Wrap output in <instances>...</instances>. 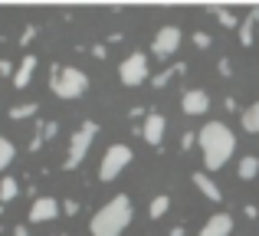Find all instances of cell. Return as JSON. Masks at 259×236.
<instances>
[{
	"label": "cell",
	"instance_id": "1",
	"mask_svg": "<svg viewBox=\"0 0 259 236\" xmlns=\"http://www.w3.org/2000/svg\"><path fill=\"white\" fill-rule=\"evenodd\" d=\"M197 145L203 151V167L207 171H220L236 151V134L230 131L223 121H207L197 131Z\"/></svg>",
	"mask_w": 259,
	"mask_h": 236
},
{
	"label": "cell",
	"instance_id": "2",
	"mask_svg": "<svg viewBox=\"0 0 259 236\" xmlns=\"http://www.w3.org/2000/svg\"><path fill=\"white\" fill-rule=\"evenodd\" d=\"M135 220V207H132V197L125 194H115L105 207L95 210V217L89 220V233L92 236H121L125 226Z\"/></svg>",
	"mask_w": 259,
	"mask_h": 236
},
{
	"label": "cell",
	"instance_id": "3",
	"mask_svg": "<svg viewBox=\"0 0 259 236\" xmlns=\"http://www.w3.org/2000/svg\"><path fill=\"white\" fill-rule=\"evenodd\" d=\"M50 89H53V96L72 102V99L85 96L89 76L82 69H76V66H53V69H50Z\"/></svg>",
	"mask_w": 259,
	"mask_h": 236
},
{
	"label": "cell",
	"instance_id": "4",
	"mask_svg": "<svg viewBox=\"0 0 259 236\" xmlns=\"http://www.w3.org/2000/svg\"><path fill=\"white\" fill-rule=\"evenodd\" d=\"M95 134H99V125H95L92 118H85L82 125H79V131H72V141H69V151H66V161H63V171H76V167H82L89 148H92Z\"/></svg>",
	"mask_w": 259,
	"mask_h": 236
},
{
	"label": "cell",
	"instance_id": "5",
	"mask_svg": "<svg viewBox=\"0 0 259 236\" xmlns=\"http://www.w3.org/2000/svg\"><path fill=\"white\" fill-rule=\"evenodd\" d=\"M132 158H135V154H132L128 145H112L105 151V158H102V164H99V177L102 180H115L128 164H132Z\"/></svg>",
	"mask_w": 259,
	"mask_h": 236
},
{
	"label": "cell",
	"instance_id": "6",
	"mask_svg": "<svg viewBox=\"0 0 259 236\" xmlns=\"http://www.w3.org/2000/svg\"><path fill=\"white\" fill-rule=\"evenodd\" d=\"M118 79L125 89H135V85H141L148 79V56L145 53H132L128 59H121L118 63Z\"/></svg>",
	"mask_w": 259,
	"mask_h": 236
},
{
	"label": "cell",
	"instance_id": "7",
	"mask_svg": "<svg viewBox=\"0 0 259 236\" xmlns=\"http://www.w3.org/2000/svg\"><path fill=\"white\" fill-rule=\"evenodd\" d=\"M181 26H174V23H167V26H161L158 33H154V39H151V56L154 59H171L177 50H181Z\"/></svg>",
	"mask_w": 259,
	"mask_h": 236
},
{
	"label": "cell",
	"instance_id": "8",
	"mask_svg": "<svg viewBox=\"0 0 259 236\" xmlns=\"http://www.w3.org/2000/svg\"><path fill=\"white\" fill-rule=\"evenodd\" d=\"M164 131H167V118L161 115V112H148L145 121H141V128H138V134H141V138H145L151 148H161Z\"/></svg>",
	"mask_w": 259,
	"mask_h": 236
},
{
	"label": "cell",
	"instance_id": "9",
	"mask_svg": "<svg viewBox=\"0 0 259 236\" xmlns=\"http://www.w3.org/2000/svg\"><path fill=\"white\" fill-rule=\"evenodd\" d=\"M59 200L56 197H33V204H30V223H50V220H56L59 217Z\"/></svg>",
	"mask_w": 259,
	"mask_h": 236
},
{
	"label": "cell",
	"instance_id": "10",
	"mask_svg": "<svg viewBox=\"0 0 259 236\" xmlns=\"http://www.w3.org/2000/svg\"><path fill=\"white\" fill-rule=\"evenodd\" d=\"M181 109H184V115H203L210 109V96L203 89H187L181 96Z\"/></svg>",
	"mask_w": 259,
	"mask_h": 236
},
{
	"label": "cell",
	"instance_id": "11",
	"mask_svg": "<svg viewBox=\"0 0 259 236\" xmlns=\"http://www.w3.org/2000/svg\"><path fill=\"white\" fill-rule=\"evenodd\" d=\"M230 233H233V217H230V213H213V217L200 226L197 236H230Z\"/></svg>",
	"mask_w": 259,
	"mask_h": 236
},
{
	"label": "cell",
	"instance_id": "12",
	"mask_svg": "<svg viewBox=\"0 0 259 236\" xmlns=\"http://www.w3.org/2000/svg\"><path fill=\"white\" fill-rule=\"evenodd\" d=\"M33 72H36V56H33V53H26L23 59H20V66L17 69H13V89H26V85L33 82Z\"/></svg>",
	"mask_w": 259,
	"mask_h": 236
},
{
	"label": "cell",
	"instance_id": "13",
	"mask_svg": "<svg viewBox=\"0 0 259 236\" xmlns=\"http://www.w3.org/2000/svg\"><path fill=\"white\" fill-rule=\"evenodd\" d=\"M190 180L197 184V191H200L203 197L210 200V204H220V200H223V191L217 187V180L210 177V174H203V171H194V177H190Z\"/></svg>",
	"mask_w": 259,
	"mask_h": 236
},
{
	"label": "cell",
	"instance_id": "14",
	"mask_svg": "<svg viewBox=\"0 0 259 236\" xmlns=\"http://www.w3.org/2000/svg\"><path fill=\"white\" fill-rule=\"evenodd\" d=\"M256 23H259V10H249V17L243 20L240 26H236V36H240L243 46H253V39H256Z\"/></svg>",
	"mask_w": 259,
	"mask_h": 236
},
{
	"label": "cell",
	"instance_id": "15",
	"mask_svg": "<svg viewBox=\"0 0 259 236\" xmlns=\"http://www.w3.org/2000/svg\"><path fill=\"white\" fill-rule=\"evenodd\" d=\"M56 131H59V121H39V125H36V134H33V141H30V151H39V145H43V141H53V138H56Z\"/></svg>",
	"mask_w": 259,
	"mask_h": 236
},
{
	"label": "cell",
	"instance_id": "16",
	"mask_svg": "<svg viewBox=\"0 0 259 236\" xmlns=\"http://www.w3.org/2000/svg\"><path fill=\"white\" fill-rule=\"evenodd\" d=\"M184 72H187V63H171L167 69H161L158 76H151V89H164L174 76H184Z\"/></svg>",
	"mask_w": 259,
	"mask_h": 236
},
{
	"label": "cell",
	"instance_id": "17",
	"mask_svg": "<svg viewBox=\"0 0 259 236\" xmlns=\"http://www.w3.org/2000/svg\"><path fill=\"white\" fill-rule=\"evenodd\" d=\"M236 174H240V180H256V174H259V158H256V154H246V158H240V164H236Z\"/></svg>",
	"mask_w": 259,
	"mask_h": 236
},
{
	"label": "cell",
	"instance_id": "18",
	"mask_svg": "<svg viewBox=\"0 0 259 236\" xmlns=\"http://www.w3.org/2000/svg\"><path fill=\"white\" fill-rule=\"evenodd\" d=\"M240 125H243V131L259 134V99H256V102H253V105H249V109L240 115Z\"/></svg>",
	"mask_w": 259,
	"mask_h": 236
},
{
	"label": "cell",
	"instance_id": "19",
	"mask_svg": "<svg viewBox=\"0 0 259 236\" xmlns=\"http://www.w3.org/2000/svg\"><path fill=\"white\" fill-rule=\"evenodd\" d=\"M167 210H171V197H167V194H158V197L148 204V217H151V220H161Z\"/></svg>",
	"mask_w": 259,
	"mask_h": 236
},
{
	"label": "cell",
	"instance_id": "20",
	"mask_svg": "<svg viewBox=\"0 0 259 236\" xmlns=\"http://www.w3.org/2000/svg\"><path fill=\"white\" fill-rule=\"evenodd\" d=\"M13 197H20V180L17 177H4L0 180V204H10Z\"/></svg>",
	"mask_w": 259,
	"mask_h": 236
},
{
	"label": "cell",
	"instance_id": "21",
	"mask_svg": "<svg viewBox=\"0 0 259 236\" xmlns=\"http://www.w3.org/2000/svg\"><path fill=\"white\" fill-rule=\"evenodd\" d=\"M210 13H213V17L220 20L227 30H236V26H240V20H236V13H233V10H223V7H210Z\"/></svg>",
	"mask_w": 259,
	"mask_h": 236
},
{
	"label": "cell",
	"instance_id": "22",
	"mask_svg": "<svg viewBox=\"0 0 259 236\" xmlns=\"http://www.w3.org/2000/svg\"><path fill=\"white\" fill-rule=\"evenodd\" d=\"M36 112H39V105H36V102H26V105H13V109H10V118H13V121H23V118H33V115H36Z\"/></svg>",
	"mask_w": 259,
	"mask_h": 236
},
{
	"label": "cell",
	"instance_id": "23",
	"mask_svg": "<svg viewBox=\"0 0 259 236\" xmlns=\"http://www.w3.org/2000/svg\"><path fill=\"white\" fill-rule=\"evenodd\" d=\"M13 141H7V138H0V171H7L10 167V161H13Z\"/></svg>",
	"mask_w": 259,
	"mask_h": 236
},
{
	"label": "cell",
	"instance_id": "24",
	"mask_svg": "<svg viewBox=\"0 0 259 236\" xmlns=\"http://www.w3.org/2000/svg\"><path fill=\"white\" fill-rule=\"evenodd\" d=\"M194 46H197V50H210V46H213V39H210L203 30H197L194 33Z\"/></svg>",
	"mask_w": 259,
	"mask_h": 236
},
{
	"label": "cell",
	"instance_id": "25",
	"mask_svg": "<svg viewBox=\"0 0 259 236\" xmlns=\"http://www.w3.org/2000/svg\"><path fill=\"white\" fill-rule=\"evenodd\" d=\"M33 39H36V23H30L23 33H20V46H30Z\"/></svg>",
	"mask_w": 259,
	"mask_h": 236
},
{
	"label": "cell",
	"instance_id": "26",
	"mask_svg": "<svg viewBox=\"0 0 259 236\" xmlns=\"http://www.w3.org/2000/svg\"><path fill=\"white\" fill-rule=\"evenodd\" d=\"M59 210H63L66 217H76V213H79V200H63V204H59Z\"/></svg>",
	"mask_w": 259,
	"mask_h": 236
},
{
	"label": "cell",
	"instance_id": "27",
	"mask_svg": "<svg viewBox=\"0 0 259 236\" xmlns=\"http://www.w3.org/2000/svg\"><path fill=\"white\" fill-rule=\"evenodd\" d=\"M194 145H197V131H184L181 134V148H184V151H190Z\"/></svg>",
	"mask_w": 259,
	"mask_h": 236
},
{
	"label": "cell",
	"instance_id": "28",
	"mask_svg": "<svg viewBox=\"0 0 259 236\" xmlns=\"http://www.w3.org/2000/svg\"><path fill=\"white\" fill-rule=\"evenodd\" d=\"M217 69H220V76H233V66H230V59H220V63H217Z\"/></svg>",
	"mask_w": 259,
	"mask_h": 236
},
{
	"label": "cell",
	"instance_id": "29",
	"mask_svg": "<svg viewBox=\"0 0 259 236\" xmlns=\"http://www.w3.org/2000/svg\"><path fill=\"white\" fill-rule=\"evenodd\" d=\"M0 76H13V63L10 59H0Z\"/></svg>",
	"mask_w": 259,
	"mask_h": 236
},
{
	"label": "cell",
	"instance_id": "30",
	"mask_svg": "<svg viewBox=\"0 0 259 236\" xmlns=\"http://www.w3.org/2000/svg\"><path fill=\"white\" fill-rule=\"evenodd\" d=\"M92 56H95V59H105V56H108V53H105V46H102V43H95V46H92Z\"/></svg>",
	"mask_w": 259,
	"mask_h": 236
},
{
	"label": "cell",
	"instance_id": "31",
	"mask_svg": "<svg viewBox=\"0 0 259 236\" xmlns=\"http://www.w3.org/2000/svg\"><path fill=\"white\" fill-rule=\"evenodd\" d=\"M243 213H246V220H256V213H259V210H256L253 204H246V207H243Z\"/></svg>",
	"mask_w": 259,
	"mask_h": 236
},
{
	"label": "cell",
	"instance_id": "32",
	"mask_svg": "<svg viewBox=\"0 0 259 236\" xmlns=\"http://www.w3.org/2000/svg\"><path fill=\"white\" fill-rule=\"evenodd\" d=\"M13 236H30V230L26 226H13Z\"/></svg>",
	"mask_w": 259,
	"mask_h": 236
},
{
	"label": "cell",
	"instance_id": "33",
	"mask_svg": "<svg viewBox=\"0 0 259 236\" xmlns=\"http://www.w3.org/2000/svg\"><path fill=\"white\" fill-rule=\"evenodd\" d=\"M167 236H184V226H171V230H167Z\"/></svg>",
	"mask_w": 259,
	"mask_h": 236
},
{
	"label": "cell",
	"instance_id": "34",
	"mask_svg": "<svg viewBox=\"0 0 259 236\" xmlns=\"http://www.w3.org/2000/svg\"><path fill=\"white\" fill-rule=\"evenodd\" d=\"M59 236H69V233H59Z\"/></svg>",
	"mask_w": 259,
	"mask_h": 236
}]
</instances>
